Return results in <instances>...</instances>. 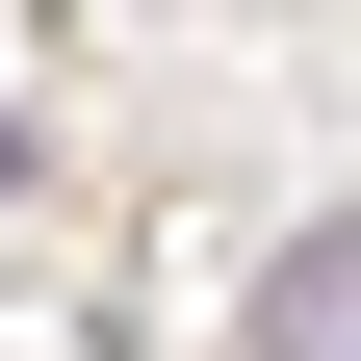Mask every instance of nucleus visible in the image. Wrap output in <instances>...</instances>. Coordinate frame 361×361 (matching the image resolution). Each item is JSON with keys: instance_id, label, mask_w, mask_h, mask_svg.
<instances>
[{"instance_id": "nucleus-1", "label": "nucleus", "mask_w": 361, "mask_h": 361, "mask_svg": "<svg viewBox=\"0 0 361 361\" xmlns=\"http://www.w3.org/2000/svg\"><path fill=\"white\" fill-rule=\"evenodd\" d=\"M258 361H361V207L310 258H258Z\"/></svg>"}]
</instances>
